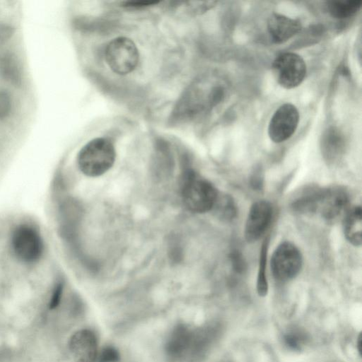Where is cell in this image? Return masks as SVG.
Wrapping results in <instances>:
<instances>
[{
  "label": "cell",
  "instance_id": "6da1fadb",
  "mask_svg": "<svg viewBox=\"0 0 362 362\" xmlns=\"http://www.w3.org/2000/svg\"><path fill=\"white\" fill-rule=\"evenodd\" d=\"M223 84L209 78L195 80L184 90L173 111L176 122L195 120L219 105L226 97Z\"/></svg>",
  "mask_w": 362,
  "mask_h": 362
},
{
  "label": "cell",
  "instance_id": "7a4b0ae2",
  "mask_svg": "<svg viewBox=\"0 0 362 362\" xmlns=\"http://www.w3.org/2000/svg\"><path fill=\"white\" fill-rule=\"evenodd\" d=\"M349 196L341 187H310L298 198V207L304 215L317 214L333 222L344 217L350 208Z\"/></svg>",
  "mask_w": 362,
  "mask_h": 362
},
{
  "label": "cell",
  "instance_id": "3957f363",
  "mask_svg": "<svg viewBox=\"0 0 362 362\" xmlns=\"http://www.w3.org/2000/svg\"><path fill=\"white\" fill-rule=\"evenodd\" d=\"M180 192L185 206L189 211L199 214L211 210L218 195L209 180L190 169L182 176Z\"/></svg>",
  "mask_w": 362,
  "mask_h": 362
},
{
  "label": "cell",
  "instance_id": "277c9868",
  "mask_svg": "<svg viewBox=\"0 0 362 362\" xmlns=\"http://www.w3.org/2000/svg\"><path fill=\"white\" fill-rule=\"evenodd\" d=\"M9 247L16 261L25 265H34L45 253V243L37 228L33 224L22 223L11 230Z\"/></svg>",
  "mask_w": 362,
  "mask_h": 362
},
{
  "label": "cell",
  "instance_id": "5b68a950",
  "mask_svg": "<svg viewBox=\"0 0 362 362\" xmlns=\"http://www.w3.org/2000/svg\"><path fill=\"white\" fill-rule=\"evenodd\" d=\"M116 151L113 144L107 138L97 137L80 150L77 164L80 170L88 177H98L113 165Z\"/></svg>",
  "mask_w": 362,
  "mask_h": 362
},
{
  "label": "cell",
  "instance_id": "8992f818",
  "mask_svg": "<svg viewBox=\"0 0 362 362\" xmlns=\"http://www.w3.org/2000/svg\"><path fill=\"white\" fill-rule=\"evenodd\" d=\"M105 56L111 70L119 75L134 71L139 60L136 45L126 37H118L111 40L106 46Z\"/></svg>",
  "mask_w": 362,
  "mask_h": 362
},
{
  "label": "cell",
  "instance_id": "52a82bcc",
  "mask_svg": "<svg viewBox=\"0 0 362 362\" xmlns=\"http://www.w3.org/2000/svg\"><path fill=\"white\" fill-rule=\"evenodd\" d=\"M302 264L300 250L293 243L286 241L279 245L274 251L271 258V270L275 279L285 282L298 275Z\"/></svg>",
  "mask_w": 362,
  "mask_h": 362
},
{
  "label": "cell",
  "instance_id": "ba28073f",
  "mask_svg": "<svg viewBox=\"0 0 362 362\" xmlns=\"http://www.w3.org/2000/svg\"><path fill=\"white\" fill-rule=\"evenodd\" d=\"M272 71L277 83L286 89L298 86L306 75V64L303 59L293 52L278 55L273 62Z\"/></svg>",
  "mask_w": 362,
  "mask_h": 362
},
{
  "label": "cell",
  "instance_id": "9c48e42d",
  "mask_svg": "<svg viewBox=\"0 0 362 362\" xmlns=\"http://www.w3.org/2000/svg\"><path fill=\"white\" fill-rule=\"evenodd\" d=\"M299 122V112L295 105L284 103L274 112L269 123L268 134L274 143L288 139L296 132Z\"/></svg>",
  "mask_w": 362,
  "mask_h": 362
},
{
  "label": "cell",
  "instance_id": "30bf717a",
  "mask_svg": "<svg viewBox=\"0 0 362 362\" xmlns=\"http://www.w3.org/2000/svg\"><path fill=\"white\" fill-rule=\"evenodd\" d=\"M272 206L266 200L255 202L250 207L245 226V238L248 243L257 240L269 227Z\"/></svg>",
  "mask_w": 362,
  "mask_h": 362
},
{
  "label": "cell",
  "instance_id": "8fae6325",
  "mask_svg": "<svg viewBox=\"0 0 362 362\" xmlns=\"http://www.w3.org/2000/svg\"><path fill=\"white\" fill-rule=\"evenodd\" d=\"M69 349L75 362H95L97 359V338L90 329H80L73 334Z\"/></svg>",
  "mask_w": 362,
  "mask_h": 362
},
{
  "label": "cell",
  "instance_id": "7c38bea8",
  "mask_svg": "<svg viewBox=\"0 0 362 362\" xmlns=\"http://www.w3.org/2000/svg\"><path fill=\"white\" fill-rule=\"evenodd\" d=\"M267 30L274 43L282 44L300 31L301 24L297 19L274 13L268 18Z\"/></svg>",
  "mask_w": 362,
  "mask_h": 362
},
{
  "label": "cell",
  "instance_id": "4fadbf2b",
  "mask_svg": "<svg viewBox=\"0 0 362 362\" xmlns=\"http://www.w3.org/2000/svg\"><path fill=\"white\" fill-rule=\"evenodd\" d=\"M320 149L322 156L328 165L338 163L346 151L344 135L336 127L328 128L322 136Z\"/></svg>",
  "mask_w": 362,
  "mask_h": 362
},
{
  "label": "cell",
  "instance_id": "5bb4252c",
  "mask_svg": "<svg viewBox=\"0 0 362 362\" xmlns=\"http://www.w3.org/2000/svg\"><path fill=\"white\" fill-rule=\"evenodd\" d=\"M194 337V333L187 326L182 324L177 325L165 344L168 355L173 358L183 356L192 348Z\"/></svg>",
  "mask_w": 362,
  "mask_h": 362
},
{
  "label": "cell",
  "instance_id": "9a60e30c",
  "mask_svg": "<svg viewBox=\"0 0 362 362\" xmlns=\"http://www.w3.org/2000/svg\"><path fill=\"white\" fill-rule=\"evenodd\" d=\"M343 228L346 239L354 246L362 243V209L360 206L350 207L343 217Z\"/></svg>",
  "mask_w": 362,
  "mask_h": 362
},
{
  "label": "cell",
  "instance_id": "2e32d148",
  "mask_svg": "<svg viewBox=\"0 0 362 362\" xmlns=\"http://www.w3.org/2000/svg\"><path fill=\"white\" fill-rule=\"evenodd\" d=\"M362 1H330L327 3L329 13L337 19H346L354 16L361 8Z\"/></svg>",
  "mask_w": 362,
  "mask_h": 362
},
{
  "label": "cell",
  "instance_id": "e0dca14e",
  "mask_svg": "<svg viewBox=\"0 0 362 362\" xmlns=\"http://www.w3.org/2000/svg\"><path fill=\"white\" fill-rule=\"evenodd\" d=\"M216 216L224 221H231L237 215V208L233 197L228 194H219L213 209Z\"/></svg>",
  "mask_w": 362,
  "mask_h": 362
},
{
  "label": "cell",
  "instance_id": "ac0fdd59",
  "mask_svg": "<svg viewBox=\"0 0 362 362\" xmlns=\"http://www.w3.org/2000/svg\"><path fill=\"white\" fill-rule=\"evenodd\" d=\"M268 248L269 239L265 238L260 250L257 278V291L258 295L262 297L265 296L268 292V281L266 274Z\"/></svg>",
  "mask_w": 362,
  "mask_h": 362
},
{
  "label": "cell",
  "instance_id": "d6986e66",
  "mask_svg": "<svg viewBox=\"0 0 362 362\" xmlns=\"http://www.w3.org/2000/svg\"><path fill=\"white\" fill-rule=\"evenodd\" d=\"M305 333L298 329H292L284 335V341L292 350H300L306 341Z\"/></svg>",
  "mask_w": 362,
  "mask_h": 362
},
{
  "label": "cell",
  "instance_id": "ffe728a7",
  "mask_svg": "<svg viewBox=\"0 0 362 362\" xmlns=\"http://www.w3.org/2000/svg\"><path fill=\"white\" fill-rule=\"evenodd\" d=\"M185 4H187L185 6L187 11L194 14H201L214 7L217 1H186Z\"/></svg>",
  "mask_w": 362,
  "mask_h": 362
},
{
  "label": "cell",
  "instance_id": "44dd1931",
  "mask_svg": "<svg viewBox=\"0 0 362 362\" xmlns=\"http://www.w3.org/2000/svg\"><path fill=\"white\" fill-rule=\"evenodd\" d=\"M119 358L118 351L112 346H106L98 354V362H117Z\"/></svg>",
  "mask_w": 362,
  "mask_h": 362
},
{
  "label": "cell",
  "instance_id": "7402d4cb",
  "mask_svg": "<svg viewBox=\"0 0 362 362\" xmlns=\"http://www.w3.org/2000/svg\"><path fill=\"white\" fill-rule=\"evenodd\" d=\"M63 293V284L62 282L57 283L51 293L49 300V308L54 310L59 305Z\"/></svg>",
  "mask_w": 362,
  "mask_h": 362
},
{
  "label": "cell",
  "instance_id": "603a6c76",
  "mask_svg": "<svg viewBox=\"0 0 362 362\" xmlns=\"http://www.w3.org/2000/svg\"><path fill=\"white\" fill-rule=\"evenodd\" d=\"M230 259L233 269L237 273H243L246 269L245 262L242 254L240 252L237 250L233 251L230 253Z\"/></svg>",
  "mask_w": 362,
  "mask_h": 362
},
{
  "label": "cell",
  "instance_id": "cb8c5ba5",
  "mask_svg": "<svg viewBox=\"0 0 362 362\" xmlns=\"http://www.w3.org/2000/svg\"><path fill=\"white\" fill-rule=\"evenodd\" d=\"M159 1H130L123 2V6L127 8H143L156 5Z\"/></svg>",
  "mask_w": 362,
  "mask_h": 362
},
{
  "label": "cell",
  "instance_id": "d4e9b609",
  "mask_svg": "<svg viewBox=\"0 0 362 362\" xmlns=\"http://www.w3.org/2000/svg\"><path fill=\"white\" fill-rule=\"evenodd\" d=\"M10 100L4 93H0V117L5 115L9 110Z\"/></svg>",
  "mask_w": 362,
  "mask_h": 362
},
{
  "label": "cell",
  "instance_id": "484cf974",
  "mask_svg": "<svg viewBox=\"0 0 362 362\" xmlns=\"http://www.w3.org/2000/svg\"><path fill=\"white\" fill-rule=\"evenodd\" d=\"M263 177L261 175L259 170H256L251 176L250 182L254 189H260L263 184Z\"/></svg>",
  "mask_w": 362,
  "mask_h": 362
},
{
  "label": "cell",
  "instance_id": "4316f807",
  "mask_svg": "<svg viewBox=\"0 0 362 362\" xmlns=\"http://www.w3.org/2000/svg\"><path fill=\"white\" fill-rule=\"evenodd\" d=\"M357 349H358V351L359 354L361 356V334H359V336L358 337Z\"/></svg>",
  "mask_w": 362,
  "mask_h": 362
}]
</instances>
